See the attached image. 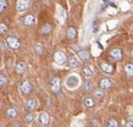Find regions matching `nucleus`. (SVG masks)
Listing matches in <instances>:
<instances>
[{"label": "nucleus", "mask_w": 133, "mask_h": 127, "mask_svg": "<svg viewBox=\"0 0 133 127\" xmlns=\"http://www.w3.org/2000/svg\"><path fill=\"white\" fill-rule=\"evenodd\" d=\"M83 72L87 77H92L93 75H94V69L93 67H89V66H85L84 69H83Z\"/></svg>", "instance_id": "obj_15"}, {"label": "nucleus", "mask_w": 133, "mask_h": 127, "mask_svg": "<svg viewBox=\"0 0 133 127\" xmlns=\"http://www.w3.org/2000/svg\"><path fill=\"white\" fill-rule=\"evenodd\" d=\"M99 66H100V69L104 71L105 73L112 75V72H114L112 65H110V64H108V62H100V64H99Z\"/></svg>", "instance_id": "obj_5"}, {"label": "nucleus", "mask_w": 133, "mask_h": 127, "mask_svg": "<svg viewBox=\"0 0 133 127\" xmlns=\"http://www.w3.org/2000/svg\"><path fill=\"white\" fill-rule=\"evenodd\" d=\"M125 71H126V73L127 75L133 76V65L132 64H127V65L125 66Z\"/></svg>", "instance_id": "obj_18"}, {"label": "nucleus", "mask_w": 133, "mask_h": 127, "mask_svg": "<svg viewBox=\"0 0 133 127\" xmlns=\"http://www.w3.org/2000/svg\"><path fill=\"white\" fill-rule=\"evenodd\" d=\"M32 120H33V115L32 114H28L27 116H26V121H27V122H31Z\"/></svg>", "instance_id": "obj_29"}, {"label": "nucleus", "mask_w": 133, "mask_h": 127, "mask_svg": "<svg viewBox=\"0 0 133 127\" xmlns=\"http://www.w3.org/2000/svg\"><path fill=\"white\" fill-rule=\"evenodd\" d=\"M73 1H76V0H73Z\"/></svg>", "instance_id": "obj_33"}, {"label": "nucleus", "mask_w": 133, "mask_h": 127, "mask_svg": "<svg viewBox=\"0 0 133 127\" xmlns=\"http://www.w3.org/2000/svg\"><path fill=\"white\" fill-rule=\"evenodd\" d=\"M94 95L97 97V98H103V95H104V93H103V90H95V93H94Z\"/></svg>", "instance_id": "obj_27"}, {"label": "nucleus", "mask_w": 133, "mask_h": 127, "mask_svg": "<svg viewBox=\"0 0 133 127\" xmlns=\"http://www.w3.org/2000/svg\"><path fill=\"white\" fill-rule=\"evenodd\" d=\"M109 127H118L116 120H110L109 121Z\"/></svg>", "instance_id": "obj_26"}, {"label": "nucleus", "mask_w": 133, "mask_h": 127, "mask_svg": "<svg viewBox=\"0 0 133 127\" xmlns=\"http://www.w3.org/2000/svg\"><path fill=\"white\" fill-rule=\"evenodd\" d=\"M29 5H31V0H17L16 8L18 11H24L29 8Z\"/></svg>", "instance_id": "obj_2"}, {"label": "nucleus", "mask_w": 133, "mask_h": 127, "mask_svg": "<svg viewBox=\"0 0 133 127\" xmlns=\"http://www.w3.org/2000/svg\"><path fill=\"white\" fill-rule=\"evenodd\" d=\"M132 56H133V51H132Z\"/></svg>", "instance_id": "obj_32"}, {"label": "nucleus", "mask_w": 133, "mask_h": 127, "mask_svg": "<svg viewBox=\"0 0 133 127\" xmlns=\"http://www.w3.org/2000/svg\"><path fill=\"white\" fill-rule=\"evenodd\" d=\"M34 22H36V18H34V16H33V15H27V16H26V18H24V25H27V26L33 25Z\"/></svg>", "instance_id": "obj_14"}, {"label": "nucleus", "mask_w": 133, "mask_h": 127, "mask_svg": "<svg viewBox=\"0 0 133 127\" xmlns=\"http://www.w3.org/2000/svg\"><path fill=\"white\" fill-rule=\"evenodd\" d=\"M0 60H1V57H0Z\"/></svg>", "instance_id": "obj_34"}, {"label": "nucleus", "mask_w": 133, "mask_h": 127, "mask_svg": "<svg viewBox=\"0 0 133 127\" xmlns=\"http://www.w3.org/2000/svg\"><path fill=\"white\" fill-rule=\"evenodd\" d=\"M84 103H85V105H87V106H93V105H94V100H93L92 98H87L84 100Z\"/></svg>", "instance_id": "obj_23"}, {"label": "nucleus", "mask_w": 133, "mask_h": 127, "mask_svg": "<svg viewBox=\"0 0 133 127\" xmlns=\"http://www.w3.org/2000/svg\"><path fill=\"white\" fill-rule=\"evenodd\" d=\"M78 78L76 77V76H70L69 78H67V81H66V84H67V87L69 88H76L77 86H78Z\"/></svg>", "instance_id": "obj_6"}, {"label": "nucleus", "mask_w": 133, "mask_h": 127, "mask_svg": "<svg viewBox=\"0 0 133 127\" xmlns=\"http://www.w3.org/2000/svg\"><path fill=\"white\" fill-rule=\"evenodd\" d=\"M34 51H36V54L41 55V54L43 53V46H42L41 44H36L34 45Z\"/></svg>", "instance_id": "obj_21"}, {"label": "nucleus", "mask_w": 133, "mask_h": 127, "mask_svg": "<svg viewBox=\"0 0 133 127\" xmlns=\"http://www.w3.org/2000/svg\"><path fill=\"white\" fill-rule=\"evenodd\" d=\"M0 109H1V103H0Z\"/></svg>", "instance_id": "obj_31"}, {"label": "nucleus", "mask_w": 133, "mask_h": 127, "mask_svg": "<svg viewBox=\"0 0 133 127\" xmlns=\"http://www.w3.org/2000/svg\"><path fill=\"white\" fill-rule=\"evenodd\" d=\"M50 31H51V27H50V25H48V23L43 26L41 29V32L43 33V34H48V33H50Z\"/></svg>", "instance_id": "obj_20"}, {"label": "nucleus", "mask_w": 133, "mask_h": 127, "mask_svg": "<svg viewBox=\"0 0 133 127\" xmlns=\"http://www.w3.org/2000/svg\"><path fill=\"white\" fill-rule=\"evenodd\" d=\"M8 116L10 119H14V117H16L17 116V110L16 109H14V108H10L8 110Z\"/></svg>", "instance_id": "obj_17"}, {"label": "nucleus", "mask_w": 133, "mask_h": 127, "mask_svg": "<svg viewBox=\"0 0 133 127\" xmlns=\"http://www.w3.org/2000/svg\"><path fill=\"white\" fill-rule=\"evenodd\" d=\"M6 8H8V1L6 0H0V12L4 11Z\"/></svg>", "instance_id": "obj_22"}, {"label": "nucleus", "mask_w": 133, "mask_h": 127, "mask_svg": "<svg viewBox=\"0 0 133 127\" xmlns=\"http://www.w3.org/2000/svg\"><path fill=\"white\" fill-rule=\"evenodd\" d=\"M16 72L17 73H22V72H24V70H26V64H24L23 61H21V62H18L16 65Z\"/></svg>", "instance_id": "obj_13"}, {"label": "nucleus", "mask_w": 133, "mask_h": 127, "mask_svg": "<svg viewBox=\"0 0 133 127\" xmlns=\"http://www.w3.org/2000/svg\"><path fill=\"white\" fill-rule=\"evenodd\" d=\"M54 60H55V62L57 65H64L66 62V55H65L64 51H57L54 55Z\"/></svg>", "instance_id": "obj_1"}, {"label": "nucleus", "mask_w": 133, "mask_h": 127, "mask_svg": "<svg viewBox=\"0 0 133 127\" xmlns=\"http://www.w3.org/2000/svg\"><path fill=\"white\" fill-rule=\"evenodd\" d=\"M8 32V26L5 23H0V33H5Z\"/></svg>", "instance_id": "obj_24"}, {"label": "nucleus", "mask_w": 133, "mask_h": 127, "mask_svg": "<svg viewBox=\"0 0 133 127\" xmlns=\"http://www.w3.org/2000/svg\"><path fill=\"white\" fill-rule=\"evenodd\" d=\"M69 65L70 67H77V66L79 65V60H78V57L72 55V56L69 59Z\"/></svg>", "instance_id": "obj_11"}, {"label": "nucleus", "mask_w": 133, "mask_h": 127, "mask_svg": "<svg viewBox=\"0 0 133 127\" xmlns=\"http://www.w3.org/2000/svg\"><path fill=\"white\" fill-rule=\"evenodd\" d=\"M31 89H32V86H31V83H29L28 81H23V82L21 83L20 90L23 94H28L29 92H31Z\"/></svg>", "instance_id": "obj_7"}, {"label": "nucleus", "mask_w": 133, "mask_h": 127, "mask_svg": "<svg viewBox=\"0 0 133 127\" xmlns=\"http://www.w3.org/2000/svg\"><path fill=\"white\" fill-rule=\"evenodd\" d=\"M6 43H8V45L11 48V49H18L20 48V42H18V39L15 37H8V39H6Z\"/></svg>", "instance_id": "obj_3"}, {"label": "nucleus", "mask_w": 133, "mask_h": 127, "mask_svg": "<svg viewBox=\"0 0 133 127\" xmlns=\"http://www.w3.org/2000/svg\"><path fill=\"white\" fill-rule=\"evenodd\" d=\"M127 127H133V122H128L127 123Z\"/></svg>", "instance_id": "obj_30"}, {"label": "nucleus", "mask_w": 133, "mask_h": 127, "mask_svg": "<svg viewBox=\"0 0 133 127\" xmlns=\"http://www.w3.org/2000/svg\"><path fill=\"white\" fill-rule=\"evenodd\" d=\"M84 88H85V90H92V88H93L92 83L89 82V81H87V82H85V86H84Z\"/></svg>", "instance_id": "obj_28"}, {"label": "nucleus", "mask_w": 133, "mask_h": 127, "mask_svg": "<svg viewBox=\"0 0 133 127\" xmlns=\"http://www.w3.org/2000/svg\"><path fill=\"white\" fill-rule=\"evenodd\" d=\"M78 56H79L81 60L87 61V60H89V57H90V54H89L88 51H85V50H81V51L78 53Z\"/></svg>", "instance_id": "obj_12"}, {"label": "nucleus", "mask_w": 133, "mask_h": 127, "mask_svg": "<svg viewBox=\"0 0 133 127\" xmlns=\"http://www.w3.org/2000/svg\"><path fill=\"white\" fill-rule=\"evenodd\" d=\"M112 82L110 81L109 78H104V79H101L100 81V88L101 89H109L110 87H111Z\"/></svg>", "instance_id": "obj_10"}, {"label": "nucleus", "mask_w": 133, "mask_h": 127, "mask_svg": "<svg viewBox=\"0 0 133 127\" xmlns=\"http://www.w3.org/2000/svg\"><path fill=\"white\" fill-rule=\"evenodd\" d=\"M49 120H50V117H49L48 112H42V114L39 115V122H41L42 125H48Z\"/></svg>", "instance_id": "obj_9"}, {"label": "nucleus", "mask_w": 133, "mask_h": 127, "mask_svg": "<svg viewBox=\"0 0 133 127\" xmlns=\"http://www.w3.org/2000/svg\"><path fill=\"white\" fill-rule=\"evenodd\" d=\"M110 56L112 57V59H115V60H120V59L122 57L121 49H112L111 51H110Z\"/></svg>", "instance_id": "obj_8"}, {"label": "nucleus", "mask_w": 133, "mask_h": 127, "mask_svg": "<svg viewBox=\"0 0 133 127\" xmlns=\"http://www.w3.org/2000/svg\"><path fill=\"white\" fill-rule=\"evenodd\" d=\"M76 33H77V32H76V29L73 28V27H70V28L67 29V37L72 39V38L76 37Z\"/></svg>", "instance_id": "obj_19"}, {"label": "nucleus", "mask_w": 133, "mask_h": 127, "mask_svg": "<svg viewBox=\"0 0 133 127\" xmlns=\"http://www.w3.org/2000/svg\"><path fill=\"white\" fill-rule=\"evenodd\" d=\"M6 83V76L3 73H0V86H3Z\"/></svg>", "instance_id": "obj_25"}, {"label": "nucleus", "mask_w": 133, "mask_h": 127, "mask_svg": "<svg viewBox=\"0 0 133 127\" xmlns=\"http://www.w3.org/2000/svg\"><path fill=\"white\" fill-rule=\"evenodd\" d=\"M51 89L54 93H59L61 89V82H60V78L54 77L51 79Z\"/></svg>", "instance_id": "obj_4"}, {"label": "nucleus", "mask_w": 133, "mask_h": 127, "mask_svg": "<svg viewBox=\"0 0 133 127\" xmlns=\"http://www.w3.org/2000/svg\"><path fill=\"white\" fill-rule=\"evenodd\" d=\"M26 105H27V108H28L29 110H33V109H36L37 108V100L36 99H29Z\"/></svg>", "instance_id": "obj_16"}]
</instances>
